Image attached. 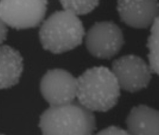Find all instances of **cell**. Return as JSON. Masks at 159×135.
Masks as SVG:
<instances>
[{
    "label": "cell",
    "instance_id": "6da1fadb",
    "mask_svg": "<svg viewBox=\"0 0 159 135\" xmlns=\"http://www.w3.org/2000/svg\"><path fill=\"white\" fill-rule=\"evenodd\" d=\"M77 80V100L87 109L106 112L117 104L120 87L114 73L107 67L87 69Z\"/></svg>",
    "mask_w": 159,
    "mask_h": 135
},
{
    "label": "cell",
    "instance_id": "7a4b0ae2",
    "mask_svg": "<svg viewBox=\"0 0 159 135\" xmlns=\"http://www.w3.org/2000/svg\"><path fill=\"white\" fill-rule=\"evenodd\" d=\"M39 127L43 135H91L96 129L92 111L74 100L58 106H50L40 116Z\"/></svg>",
    "mask_w": 159,
    "mask_h": 135
},
{
    "label": "cell",
    "instance_id": "3957f363",
    "mask_svg": "<svg viewBox=\"0 0 159 135\" xmlns=\"http://www.w3.org/2000/svg\"><path fill=\"white\" fill-rule=\"evenodd\" d=\"M85 35L83 23L70 10L56 11L43 23L39 36L44 50L61 54L82 44Z\"/></svg>",
    "mask_w": 159,
    "mask_h": 135
},
{
    "label": "cell",
    "instance_id": "277c9868",
    "mask_svg": "<svg viewBox=\"0 0 159 135\" xmlns=\"http://www.w3.org/2000/svg\"><path fill=\"white\" fill-rule=\"evenodd\" d=\"M48 0H0V20L16 30L39 26L43 21Z\"/></svg>",
    "mask_w": 159,
    "mask_h": 135
},
{
    "label": "cell",
    "instance_id": "5b68a950",
    "mask_svg": "<svg viewBox=\"0 0 159 135\" xmlns=\"http://www.w3.org/2000/svg\"><path fill=\"white\" fill-rule=\"evenodd\" d=\"M121 29L112 22H98L87 31L85 44L88 51L97 58L110 59L124 44Z\"/></svg>",
    "mask_w": 159,
    "mask_h": 135
},
{
    "label": "cell",
    "instance_id": "8992f818",
    "mask_svg": "<svg viewBox=\"0 0 159 135\" xmlns=\"http://www.w3.org/2000/svg\"><path fill=\"white\" fill-rule=\"evenodd\" d=\"M77 90V79L64 69L49 70L40 82L41 94L50 106H61L73 101Z\"/></svg>",
    "mask_w": 159,
    "mask_h": 135
},
{
    "label": "cell",
    "instance_id": "52a82bcc",
    "mask_svg": "<svg viewBox=\"0 0 159 135\" xmlns=\"http://www.w3.org/2000/svg\"><path fill=\"white\" fill-rule=\"evenodd\" d=\"M112 71L120 88L131 93L146 88L152 78L149 66L142 58L134 55H125L114 60Z\"/></svg>",
    "mask_w": 159,
    "mask_h": 135
},
{
    "label": "cell",
    "instance_id": "ba28073f",
    "mask_svg": "<svg viewBox=\"0 0 159 135\" xmlns=\"http://www.w3.org/2000/svg\"><path fill=\"white\" fill-rule=\"evenodd\" d=\"M117 8L121 22L134 28H147L159 16L158 0H118Z\"/></svg>",
    "mask_w": 159,
    "mask_h": 135
},
{
    "label": "cell",
    "instance_id": "9c48e42d",
    "mask_svg": "<svg viewBox=\"0 0 159 135\" xmlns=\"http://www.w3.org/2000/svg\"><path fill=\"white\" fill-rule=\"evenodd\" d=\"M23 58L17 50L7 45H0V89L17 84L23 71Z\"/></svg>",
    "mask_w": 159,
    "mask_h": 135
},
{
    "label": "cell",
    "instance_id": "30bf717a",
    "mask_svg": "<svg viewBox=\"0 0 159 135\" xmlns=\"http://www.w3.org/2000/svg\"><path fill=\"white\" fill-rule=\"evenodd\" d=\"M126 123L129 135H159V111L145 105L134 107Z\"/></svg>",
    "mask_w": 159,
    "mask_h": 135
},
{
    "label": "cell",
    "instance_id": "8fae6325",
    "mask_svg": "<svg viewBox=\"0 0 159 135\" xmlns=\"http://www.w3.org/2000/svg\"><path fill=\"white\" fill-rule=\"evenodd\" d=\"M147 46L149 50V67L152 72L159 76V16L152 25Z\"/></svg>",
    "mask_w": 159,
    "mask_h": 135
},
{
    "label": "cell",
    "instance_id": "7c38bea8",
    "mask_svg": "<svg viewBox=\"0 0 159 135\" xmlns=\"http://www.w3.org/2000/svg\"><path fill=\"white\" fill-rule=\"evenodd\" d=\"M64 9L76 15H86L94 10L100 0H59Z\"/></svg>",
    "mask_w": 159,
    "mask_h": 135
},
{
    "label": "cell",
    "instance_id": "4fadbf2b",
    "mask_svg": "<svg viewBox=\"0 0 159 135\" xmlns=\"http://www.w3.org/2000/svg\"><path fill=\"white\" fill-rule=\"evenodd\" d=\"M97 135H129V132L127 130L123 129L121 128H119L114 125H111L108 128H106L104 129L101 130L97 133Z\"/></svg>",
    "mask_w": 159,
    "mask_h": 135
},
{
    "label": "cell",
    "instance_id": "5bb4252c",
    "mask_svg": "<svg viewBox=\"0 0 159 135\" xmlns=\"http://www.w3.org/2000/svg\"><path fill=\"white\" fill-rule=\"evenodd\" d=\"M8 31V30L7 25L0 20V45L7 39Z\"/></svg>",
    "mask_w": 159,
    "mask_h": 135
}]
</instances>
